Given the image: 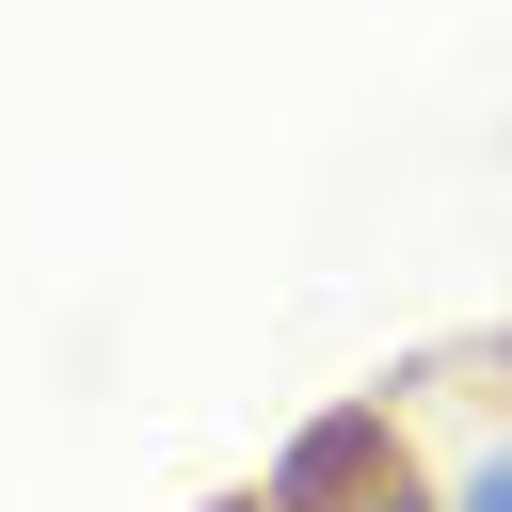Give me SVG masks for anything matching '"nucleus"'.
<instances>
[{
    "label": "nucleus",
    "instance_id": "2",
    "mask_svg": "<svg viewBox=\"0 0 512 512\" xmlns=\"http://www.w3.org/2000/svg\"><path fill=\"white\" fill-rule=\"evenodd\" d=\"M352 512H448V480H432V464H416V448H400V464H384V480H368V496H352Z\"/></svg>",
    "mask_w": 512,
    "mask_h": 512
},
{
    "label": "nucleus",
    "instance_id": "1",
    "mask_svg": "<svg viewBox=\"0 0 512 512\" xmlns=\"http://www.w3.org/2000/svg\"><path fill=\"white\" fill-rule=\"evenodd\" d=\"M432 480H448V512H512V416H496V432H464Z\"/></svg>",
    "mask_w": 512,
    "mask_h": 512
}]
</instances>
